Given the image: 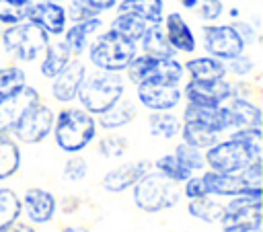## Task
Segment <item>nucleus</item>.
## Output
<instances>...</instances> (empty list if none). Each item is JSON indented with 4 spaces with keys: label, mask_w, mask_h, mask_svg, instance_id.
I'll return each mask as SVG.
<instances>
[{
    "label": "nucleus",
    "mask_w": 263,
    "mask_h": 232,
    "mask_svg": "<svg viewBox=\"0 0 263 232\" xmlns=\"http://www.w3.org/2000/svg\"><path fill=\"white\" fill-rule=\"evenodd\" d=\"M195 8L199 10L201 21H216V18H220V14L224 10L222 0H199Z\"/></svg>",
    "instance_id": "43"
},
{
    "label": "nucleus",
    "mask_w": 263,
    "mask_h": 232,
    "mask_svg": "<svg viewBox=\"0 0 263 232\" xmlns=\"http://www.w3.org/2000/svg\"><path fill=\"white\" fill-rule=\"evenodd\" d=\"M240 232H261V226H255V228H247V230H240Z\"/></svg>",
    "instance_id": "50"
},
{
    "label": "nucleus",
    "mask_w": 263,
    "mask_h": 232,
    "mask_svg": "<svg viewBox=\"0 0 263 232\" xmlns=\"http://www.w3.org/2000/svg\"><path fill=\"white\" fill-rule=\"evenodd\" d=\"M183 193H185L189 199H197V197H203V195H208V191H205V185H203V179H201V177H189V179L185 181Z\"/></svg>",
    "instance_id": "45"
},
{
    "label": "nucleus",
    "mask_w": 263,
    "mask_h": 232,
    "mask_svg": "<svg viewBox=\"0 0 263 232\" xmlns=\"http://www.w3.org/2000/svg\"><path fill=\"white\" fill-rule=\"evenodd\" d=\"M101 25H103V21H101L99 16L84 18V21H76V23L66 31L64 43L70 47V51H72L74 55H80L82 51H86L90 37L101 29Z\"/></svg>",
    "instance_id": "19"
},
{
    "label": "nucleus",
    "mask_w": 263,
    "mask_h": 232,
    "mask_svg": "<svg viewBox=\"0 0 263 232\" xmlns=\"http://www.w3.org/2000/svg\"><path fill=\"white\" fill-rule=\"evenodd\" d=\"M224 232H240L261 226V191L234 195L220 218Z\"/></svg>",
    "instance_id": "8"
},
{
    "label": "nucleus",
    "mask_w": 263,
    "mask_h": 232,
    "mask_svg": "<svg viewBox=\"0 0 263 232\" xmlns=\"http://www.w3.org/2000/svg\"><path fill=\"white\" fill-rule=\"evenodd\" d=\"M203 49L208 51V55L228 62L245 51V41L232 25H205Z\"/></svg>",
    "instance_id": "9"
},
{
    "label": "nucleus",
    "mask_w": 263,
    "mask_h": 232,
    "mask_svg": "<svg viewBox=\"0 0 263 232\" xmlns=\"http://www.w3.org/2000/svg\"><path fill=\"white\" fill-rule=\"evenodd\" d=\"M185 70L189 72L191 80H218L226 76V64L212 55L193 57L185 64Z\"/></svg>",
    "instance_id": "25"
},
{
    "label": "nucleus",
    "mask_w": 263,
    "mask_h": 232,
    "mask_svg": "<svg viewBox=\"0 0 263 232\" xmlns=\"http://www.w3.org/2000/svg\"><path fill=\"white\" fill-rule=\"evenodd\" d=\"M39 2H60V0H39Z\"/></svg>",
    "instance_id": "52"
},
{
    "label": "nucleus",
    "mask_w": 263,
    "mask_h": 232,
    "mask_svg": "<svg viewBox=\"0 0 263 232\" xmlns=\"http://www.w3.org/2000/svg\"><path fill=\"white\" fill-rule=\"evenodd\" d=\"M33 0H0V23L16 25L27 21Z\"/></svg>",
    "instance_id": "33"
},
{
    "label": "nucleus",
    "mask_w": 263,
    "mask_h": 232,
    "mask_svg": "<svg viewBox=\"0 0 263 232\" xmlns=\"http://www.w3.org/2000/svg\"><path fill=\"white\" fill-rule=\"evenodd\" d=\"M21 216V201L12 189H0V228L8 226Z\"/></svg>",
    "instance_id": "37"
},
{
    "label": "nucleus",
    "mask_w": 263,
    "mask_h": 232,
    "mask_svg": "<svg viewBox=\"0 0 263 232\" xmlns=\"http://www.w3.org/2000/svg\"><path fill=\"white\" fill-rule=\"evenodd\" d=\"M181 183L166 179L160 172H146L134 185V203L144 211H160L177 205L181 199Z\"/></svg>",
    "instance_id": "5"
},
{
    "label": "nucleus",
    "mask_w": 263,
    "mask_h": 232,
    "mask_svg": "<svg viewBox=\"0 0 263 232\" xmlns=\"http://www.w3.org/2000/svg\"><path fill=\"white\" fill-rule=\"evenodd\" d=\"M86 172H88V164L80 156H72L64 164V179H68V181H82L86 177Z\"/></svg>",
    "instance_id": "42"
},
{
    "label": "nucleus",
    "mask_w": 263,
    "mask_h": 232,
    "mask_svg": "<svg viewBox=\"0 0 263 232\" xmlns=\"http://www.w3.org/2000/svg\"><path fill=\"white\" fill-rule=\"evenodd\" d=\"M253 68H255L253 60L247 57V55H242V53L236 55V57H232V60H228V64H226V72H230L234 76H247V74L253 72Z\"/></svg>",
    "instance_id": "44"
},
{
    "label": "nucleus",
    "mask_w": 263,
    "mask_h": 232,
    "mask_svg": "<svg viewBox=\"0 0 263 232\" xmlns=\"http://www.w3.org/2000/svg\"><path fill=\"white\" fill-rule=\"evenodd\" d=\"M234 29H236V33L240 35V39L245 41V45H251L255 39H257V31L249 25V23H236V25H232Z\"/></svg>",
    "instance_id": "46"
},
{
    "label": "nucleus",
    "mask_w": 263,
    "mask_h": 232,
    "mask_svg": "<svg viewBox=\"0 0 263 232\" xmlns=\"http://www.w3.org/2000/svg\"><path fill=\"white\" fill-rule=\"evenodd\" d=\"M27 84L25 70L18 66H6L0 68V99H6L14 92H18Z\"/></svg>",
    "instance_id": "34"
},
{
    "label": "nucleus",
    "mask_w": 263,
    "mask_h": 232,
    "mask_svg": "<svg viewBox=\"0 0 263 232\" xmlns=\"http://www.w3.org/2000/svg\"><path fill=\"white\" fill-rule=\"evenodd\" d=\"M53 119H55L53 109L35 101L21 113L10 133L23 144H39L53 129Z\"/></svg>",
    "instance_id": "7"
},
{
    "label": "nucleus",
    "mask_w": 263,
    "mask_h": 232,
    "mask_svg": "<svg viewBox=\"0 0 263 232\" xmlns=\"http://www.w3.org/2000/svg\"><path fill=\"white\" fill-rule=\"evenodd\" d=\"M136 117V107L129 101H117L107 111L99 113V125L103 129H119Z\"/></svg>",
    "instance_id": "27"
},
{
    "label": "nucleus",
    "mask_w": 263,
    "mask_h": 232,
    "mask_svg": "<svg viewBox=\"0 0 263 232\" xmlns=\"http://www.w3.org/2000/svg\"><path fill=\"white\" fill-rule=\"evenodd\" d=\"M240 181H242V187L245 191H261V160H255L251 164H247L242 170H240Z\"/></svg>",
    "instance_id": "41"
},
{
    "label": "nucleus",
    "mask_w": 263,
    "mask_h": 232,
    "mask_svg": "<svg viewBox=\"0 0 263 232\" xmlns=\"http://www.w3.org/2000/svg\"><path fill=\"white\" fill-rule=\"evenodd\" d=\"M35 101H39V92L29 84H25L18 92H14L6 99H0V136L10 133L16 119L21 117V113Z\"/></svg>",
    "instance_id": "13"
},
{
    "label": "nucleus",
    "mask_w": 263,
    "mask_h": 232,
    "mask_svg": "<svg viewBox=\"0 0 263 232\" xmlns=\"http://www.w3.org/2000/svg\"><path fill=\"white\" fill-rule=\"evenodd\" d=\"M88 60L97 70L123 72L138 55V43L121 37L115 31H105L88 43Z\"/></svg>",
    "instance_id": "4"
},
{
    "label": "nucleus",
    "mask_w": 263,
    "mask_h": 232,
    "mask_svg": "<svg viewBox=\"0 0 263 232\" xmlns=\"http://www.w3.org/2000/svg\"><path fill=\"white\" fill-rule=\"evenodd\" d=\"M115 6H117V0H72L66 14L76 23V21L99 16L101 12H107Z\"/></svg>",
    "instance_id": "29"
},
{
    "label": "nucleus",
    "mask_w": 263,
    "mask_h": 232,
    "mask_svg": "<svg viewBox=\"0 0 263 232\" xmlns=\"http://www.w3.org/2000/svg\"><path fill=\"white\" fill-rule=\"evenodd\" d=\"M55 144L62 152L76 154L84 150L97 136V121L84 109H62L53 119Z\"/></svg>",
    "instance_id": "2"
},
{
    "label": "nucleus",
    "mask_w": 263,
    "mask_h": 232,
    "mask_svg": "<svg viewBox=\"0 0 263 232\" xmlns=\"http://www.w3.org/2000/svg\"><path fill=\"white\" fill-rule=\"evenodd\" d=\"M205 164L218 172H240L247 164L261 160L263 152V138L261 127H247L234 129L228 140L216 142L214 146L205 148Z\"/></svg>",
    "instance_id": "1"
},
{
    "label": "nucleus",
    "mask_w": 263,
    "mask_h": 232,
    "mask_svg": "<svg viewBox=\"0 0 263 232\" xmlns=\"http://www.w3.org/2000/svg\"><path fill=\"white\" fill-rule=\"evenodd\" d=\"M49 35L31 21H23L16 25H8L2 33V47L8 55L18 62H35L47 47Z\"/></svg>",
    "instance_id": "6"
},
{
    "label": "nucleus",
    "mask_w": 263,
    "mask_h": 232,
    "mask_svg": "<svg viewBox=\"0 0 263 232\" xmlns=\"http://www.w3.org/2000/svg\"><path fill=\"white\" fill-rule=\"evenodd\" d=\"M62 232H88L84 226H66Z\"/></svg>",
    "instance_id": "49"
},
{
    "label": "nucleus",
    "mask_w": 263,
    "mask_h": 232,
    "mask_svg": "<svg viewBox=\"0 0 263 232\" xmlns=\"http://www.w3.org/2000/svg\"><path fill=\"white\" fill-rule=\"evenodd\" d=\"M146 29H148V23L132 12H117V16L111 21V31L119 33L121 37L134 41V43L140 41V37L144 35Z\"/></svg>",
    "instance_id": "30"
},
{
    "label": "nucleus",
    "mask_w": 263,
    "mask_h": 232,
    "mask_svg": "<svg viewBox=\"0 0 263 232\" xmlns=\"http://www.w3.org/2000/svg\"><path fill=\"white\" fill-rule=\"evenodd\" d=\"M185 76V66L177 62L175 57H162L154 62V68L146 82H158V84H171L179 86Z\"/></svg>",
    "instance_id": "26"
},
{
    "label": "nucleus",
    "mask_w": 263,
    "mask_h": 232,
    "mask_svg": "<svg viewBox=\"0 0 263 232\" xmlns=\"http://www.w3.org/2000/svg\"><path fill=\"white\" fill-rule=\"evenodd\" d=\"M183 99L179 86L158 84V82H142L138 84V101L150 111H171Z\"/></svg>",
    "instance_id": "11"
},
{
    "label": "nucleus",
    "mask_w": 263,
    "mask_h": 232,
    "mask_svg": "<svg viewBox=\"0 0 263 232\" xmlns=\"http://www.w3.org/2000/svg\"><path fill=\"white\" fill-rule=\"evenodd\" d=\"M181 92L187 99V103L201 107H220L224 101L236 94V88L224 78H218V80H191L185 84Z\"/></svg>",
    "instance_id": "10"
},
{
    "label": "nucleus",
    "mask_w": 263,
    "mask_h": 232,
    "mask_svg": "<svg viewBox=\"0 0 263 232\" xmlns=\"http://www.w3.org/2000/svg\"><path fill=\"white\" fill-rule=\"evenodd\" d=\"M25 214L35 224H45L55 214V197L45 189H29L23 199Z\"/></svg>",
    "instance_id": "18"
},
{
    "label": "nucleus",
    "mask_w": 263,
    "mask_h": 232,
    "mask_svg": "<svg viewBox=\"0 0 263 232\" xmlns=\"http://www.w3.org/2000/svg\"><path fill=\"white\" fill-rule=\"evenodd\" d=\"M230 16L236 18V16H238V8H232V10H230Z\"/></svg>",
    "instance_id": "51"
},
{
    "label": "nucleus",
    "mask_w": 263,
    "mask_h": 232,
    "mask_svg": "<svg viewBox=\"0 0 263 232\" xmlns=\"http://www.w3.org/2000/svg\"><path fill=\"white\" fill-rule=\"evenodd\" d=\"M140 47L146 55L150 57H156V60H162V57H175V49L173 45L168 43L166 39V33H164V27L158 25H148V29L144 31V35L140 37Z\"/></svg>",
    "instance_id": "20"
},
{
    "label": "nucleus",
    "mask_w": 263,
    "mask_h": 232,
    "mask_svg": "<svg viewBox=\"0 0 263 232\" xmlns=\"http://www.w3.org/2000/svg\"><path fill=\"white\" fill-rule=\"evenodd\" d=\"M123 92H125V82L119 76V72L97 70L84 76L76 99L80 101L84 111L99 115L109 107H113L117 101H121Z\"/></svg>",
    "instance_id": "3"
},
{
    "label": "nucleus",
    "mask_w": 263,
    "mask_h": 232,
    "mask_svg": "<svg viewBox=\"0 0 263 232\" xmlns=\"http://www.w3.org/2000/svg\"><path fill=\"white\" fill-rule=\"evenodd\" d=\"M150 170V162L148 160H138V162H125L119 164L115 168H111L105 179H103V187L111 193H119L125 191L127 187L136 185L146 172Z\"/></svg>",
    "instance_id": "16"
},
{
    "label": "nucleus",
    "mask_w": 263,
    "mask_h": 232,
    "mask_svg": "<svg viewBox=\"0 0 263 232\" xmlns=\"http://www.w3.org/2000/svg\"><path fill=\"white\" fill-rule=\"evenodd\" d=\"M148 129L156 138L171 140L181 131V119L168 111H154L148 117Z\"/></svg>",
    "instance_id": "31"
},
{
    "label": "nucleus",
    "mask_w": 263,
    "mask_h": 232,
    "mask_svg": "<svg viewBox=\"0 0 263 232\" xmlns=\"http://www.w3.org/2000/svg\"><path fill=\"white\" fill-rule=\"evenodd\" d=\"M0 232H35L33 230V226H29V224H21V222H10L8 226H4V228H0Z\"/></svg>",
    "instance_id": "47"
},
{
    "label": "nucleus",
    "mask_w": 263,
    "mask_h": 232,
    "mask_svg": "<svg viewBox=\"0 0 263 232\" xmlns=\"http://www.w3.org/2000/svg\"><path fill=\"white\" fill-rule=\"evenodd\" d=\"M164 18V33L168 43L173 45L175 51H183V53H191L197 47L195 35L191 31V27L187 25V21L179 14V12H168Z\"/></svg>",
    "instance_id": "17"
},
{
    "label": "nucleus",
    "mask_w": 263,
    "mask_h": 232,
    "mask_svg": "<svg viewBox=\"0 0 263 232\" xmlns=\"http://www.w3.org/2000/svg\"><path fill=\"white\" fill-rule=\"evenodd\" d=\"M154 62H156V57H150V55H146V53L136 55V57L127 64V68H125L129 82H134L136 86L142 84V82H146L148 76H150V72H152V68H154Z\"/></svg>",
    "instance_id": "38"
},
{
    "label": "nucleus",
    "mask_w": 263,
    "mask_h": 232,
    "mask_svg": "<svg viewBox=\"0 0 263 232\" xmlns=\"http://www.w3.org/2000/svg\"><path fill=\"white\" fill-rule=\"evenodd\" d=\"M179 2H181V6H183V8L193 10V8L197 6V2H199V0H179Z\"/></svg>",
    "instance_id": "48"
},
{
    "label": "nucleus",
    "mask_w": 263,
    "mask_h": 232,
    "mask_svg": "<svg viewBox=\"0 0 263 232\" xmlns=\"http://www.w3.org/2000/svg\"><path fill=\"white\" fill-rule=\"evenodd\" d=\"M27 21L41 27L47 35H62L66 31V8L60 2H33L27 14Z\"/></svg>",
    "instance_id": "14"
},
{
    "label": "nucleus",
    "mask_w": 263,
    "mask_h": 232,
    "mask_svg": "<svg viewBox=\"0 0 263 232\" xmlns=\"http://www.w3.org/2000/svg\"><path fill=\"white\" fill-rule=\"evenodd\" d=\"M189 214L199 218V220H205V222H218L224 214V207L218 201L208 199L203 195V197H197V199H189Z\"/></svg>",
    "instance_id": "36"
},
{
    "label": "nucleus",
    "mask_w": 263,
    "mask_h": 232,
    "mask_svg": "<svg viewBox=\"0 0 263 232\" xmlns=\"http://www.w3.org/2000/svg\"><path fill=\"white\" fill-rule=\"evenodd\" d=\"M156 170L160 175H164L166 179L175 181V183H185L191 177V170L175 156V154H164L156 160Z\"/></svg>",
    "instance_id": "35"
},
{
    "label": "nucleus",
    "mask_w": 263,
    "mask_h": 232,
    "mask_svg": "<svg viewBox=\"0 0 263 232\" xmlns=\"http://www.w3.org/2000/svg\"><path fill=\"white\" fill-rule=\"evenodd\" d=\"M181 136H183V142L193 146V148H210L218 142L220 133H216L214 129L197 123V121H183V127H181Z\"/></svg>",
    "instance_id": "28"
},
{
    "label": "nucleus",
    "mask_w": 263,
    "mask_h": 232,
    "mask_svg": "<svg viewBox=\"0 0 263 232\" xmlns=\"http://www.w3.org/2000/svg\"><path fill=\"white\" fill-rule=\"evenodd\" d=\"M99 152L107 158H119L127 152V140L123 136H107L99 142Z\"/></svg>",
    "instance_id": "40"
},
{
    "label": "nucleus",
    "mask_w": 263,
    "mask_h": 232,
    "mask_svg": "<svg viewBox=\"0 0 263 232\" xmlns=\"http://www.w3.org/2000/svg\"><path fill=\"white\" fill-rule=\"evenodd\" d=\"M72 51L64 41H55V43H47L45 51H43V62L39 66L41 76L43 78H55L70 62Z\"/></svg>",
    "instance_id": "23"
},
{
    "label": "nucleus",
    "mask_w": 263,
    "mask_h": 232,
    "mask_svg": "<svg viewBox=\"0 0 263 232\" xmlns=\"http://www.w3.org/2000/svg\"><path fill=\"white\" fill-rule=\"evenodd\" d=\"M117 12H132L146 21L148 25L162 23L164 2L162 0H121L117 2Z\"/></svg>",
    "instance_id": "24"
},
{
    "label": "nucleus",
    "mask_w": 263,
    "mask_h": 232,
    "mask_svg": "<svg viewBox=\"0 0 263 232\" xmlns=\"http://www.w3.org/2000/svg\"><path fill=\"white\" fill-rule=\"evenodd\" d=\"M203 185H205V191L208 193H214V195H242L247 193L245 187H242V181L236 172H218V170H208L203 177ZM251 193V191H249Z\"/></svg>",
    "instance_id": "21"
},
{
    "label": "nucleus",
    "mask_w": 263,
    "mask_h": 232,
    "mask_svg": "<svg viewBox=\"0 0 263 232\" xmlns=\"http://www.w3.org/2000/svg\"><path fill=\"white\" fill-rule=\"evenodd\" d=\"M183 121H197V123L214 129L216 133H222L228 129L222 107H201V105L187 103V107L183 111Z\"/></svg>",
    "instance_id": "22"
},
{
    "label": "nucleus",
    "mask_w": 263,
    "mask_h": 232,
    "mask_svg": "<svg viewBox=\"0 0 263 232\" xmlns=\"http://www.w3.org/2000/svg\"><path fill=\"white\" fill-rule=\"evenodd\" d=\"M84 76H86V66L82 62H78V60L68 62V66L53 78L51 96L58 103H70V101H74L76 94H78L80 82L84 80Z\"/></svg>",
    "instance_id": "15"
},
{
    "label": "nucleus",
    "mask_w": 263,
    "mask_h": 232,
    "mask_svg": "<svg viewBox=\"0 0 263 232\" xmlns=\"http://www.w3.org/2000/svg\"><path fill=\"white\" fill-rule=\"evenodd\" d=\"M21 166V150L8 138L0 136V181L12 177Z\"/></svg>",
    "instance_id": "32"
},
{
    "label": "nucleus",
    "mask_w": 263,
    "mask_h": 232,
    "mask_svg": "<svg viewBox=\"0 0 263 232\" xmlns=\"http://www.w3.org/2000/svg\"><path fill=\"white\" fill-rule=\"evenodd\" d=\"M173 154H175L191 172H193V170H201V168L205 166V158H203L201 150H199V148H193V146H189V144H185V142L179 144Z\"/></svg>",
    "instance_id": "39"
},
{
    "label": "nucleus",
    "mask_w": 263,
    "mask_h": 232,
    "mask_svg": "<svg viewBox=\"0 0 263 232\" xmlns=\"http://www.w3.org/2000/svg\"><path fill=\"white\" fill-rule=\"evenodd\" d=\"M222 113L226 119L228 129H247V127H261V111L257 105L242 96H230L222 105Z\"/></svg>",
    "instance_id": "12"
}]
</instances>
